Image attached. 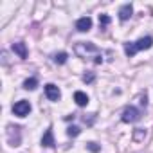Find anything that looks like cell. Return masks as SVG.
Instances as JSON below:
<instances>
[{
    "label": "cell",
    "instance_id": "obj_1",
    "mask_svg": "<svg viewBox=\"0 0 153 153\" xmlns=\"http://www.w3.org/2000/svg\"><path fill=\"white\" fill-rule=\"evenodd\" d=\"M74 51H76V54H78L79 58H87V56H88V54H92V52L99 54L97 45H94L92 42H79V43H76Z\"/></svg>",
    "mask_w": 153,
    "mask_h": 153
},
{
    "label": "cell",
    "instance_id": "obj_2",
    "mask_svg": "<svg viewBox=\"0 0 153 153\" xmlns=\"http://www.w3.org/2000/svg\"><path fill=\"white\" fill-rule=\"evenodd\" d=\"M121 119H123V123H135V121L140 119V112H139L135 106H126Z\"/></svg>",
    "mask_w": 153,
    "mask_h": 153
},
{
    "label": "cell",
    "instance_id": "obj_3",
    "mask_svg": "<svg viewBox=\"0 0 153 153\" xmlns=\"http://www.w3.org/2000/svg\"><path fill=\"white\" fill-rule=\"evenodd\" d=\"M13 112H15V115H18V117H25V115H29V112H31V105H29V101L22 99V101L15 103V105H13Z\"/></svg>",
    "mask_w": 153,
    "mask_h": 153
},
{
    "label": "cell",
    "instance_id": "obj_4",
    "mask_svg": "<svg viewBox=\"0 0 153 153\" xmlns=\"http://www.w3.org/2000/svg\"><path fill=\"white\" fill-rule=\"evenodd\" d=\"M7 140L11 146H20V128L18 126H7Z\"/></svg>",
    "mask_w": 153,
    "mask_h": 153
},
{
    "label": "cell",
    "instance_id": "obj_5",
    "mask_svg": "<svg viewBox=\"0 0 153 153\" xmlns=\"http://www.w3.org/2000/svg\"><path fill=\"white\" fill-rule=\"evenodd\" d=\"M45 96H47L51 101H59V97H61V92H59V88H58L56 85L49 83V85H45Z\"/></svg>",
    "mask_w": 153,
    "mask_h": 153
},
{
    "label": "cell",
    "instance_id": "obj_6",
    "mask_svg": "<svg viewBox=\"0 0 153 153\" xmlns=\"http://www.w3.org/2000/svg\"><path fill=\"white\" fill-rule=\"evenodd\" d=\"M76 29H78L79 33H87V31H90V29H92V18H88V16L79 18L78 22H76Z\"/></svg>",
    "mask_w": 153,
    "mask_h": 153
},
{
    "label": "cell",
    "instance_id": "obj_7",
    "mask_svg": "<svg viewBox=\"0 0 153 153\" xmlns=\"http://www.w3.org/2000/svg\"><path fill=\"white\" fill-rule=\"evenodd\" d=\"M133 43H135V49L137 51H146V49H149L153 45V38L151 36H144V38H140V40H137Z\"/></svg>",
    "mask_w": 153,
    "mask_h": 153
},
{
    "label": "cell",
    "instance_id": "obj_8",
    "mask_svg": "<svg viewBox=\"0 0 153 153\" xmlns=\"http://www.w3.org/2000/svg\"><path fill=\"white\" fill-rule=\"evenodd\" d=\"M131 15H133V7H131V4H124V6L119 9V18H121L123 22H126Z\"/></svg>",
    "mask_w": 153,
    "mask_h": 153
},
{
    "label": "cell",
    "instance_id": "obj_9",
    "mask_svg": "<svg viewBox=\"0 0 153 153\" xmlns=\"http://www.w3.org/2000/svg\"><path fill=\"white\" fill-rule=\"evenodd\" d=\"M42 146H45V148H54V135H52V130H51V128L43 133V137H42Z\"/></svg>",
    "mask_w": 153,
    "mask_h": 153
},
{
    "label": "cell",
    "instance_id": "obj_10",
    "mask_svg": "<svg viewBox=\"0 0 153 153\" xmlns=\"http://www.w3.org/2000/svg\"><path fill=\"white\" fill-rule=\"evenodd\" d=\"M13 51H15L22 59H25V58H27V47H25V43H24V42H16V43H13Z\"/></svg>",
    "mask_w": 153,
    "mask_h": 153
},
{
    "label": "cell",
    "instance_id": "obj_11",
    "mask_svg": "<svg viewBox=\"0 0 153 153\" xmlns=\"http://www.w3.org/2000/svg\"><path fill=\"white\" fill-rule=\"evenodd\" d=\"M74 101L78 103V106H87V105H88V96H87L85 92L78 90V92L74 94Z\"/></svg>",
    "mask_w": 153,
    "mask_h": 153
},
{
    "label": "cell",
    "instance_id": "obj_12",
    "mask_svg": "<svg viewBox=\"0 0 153 153\" xmlns=\"http://www.w3.org/2000/svg\"><path fill=\"white\" fill-rule=\"evenodd\" d=\"M146 135H148V130L146 128H135L133 130V140L135 142H142L146 139Z\"/></svg>",
    "mask_w": 153,
    "mask_h": 153
},
{
    "label": "cell",
    "instance_id": "obj_13",
    "mask_svg": "<svg viewBox=\"0 0 153 153\" xmlns=\"http://www.w3.org/2000/svg\"><path fill=\"white\" fill-rule=\"evenodd\" d=\"M67 59H68V54H67V52H56V54L52 56V61L58 63V65H63Z\"/></svg>",
    "mask_w": 153,
    "mask_h": 153
},
{
    "label": "cell",
    "instance_id": "obj_14",
    "mask_svg": "<svg viewBox=\"0 0 153 153\" xmlns=\"http://www.w3.org/2000/svg\"><path fill=\"white\" fill-rule=\"evenodd\" d=\"M124 52H126V56H128V58H133V56L137 54L135 43H133V42H130V43H124Z\"/></svg>",
    "mask_w": 153,
    "mask_h": 153
},
{
    "label": "cell",
    "instance_id": "obj_15",
    "mask_svg": "<svg viewBox=\"0 0 153 153\" xmlns=\"http://www.w3.org/2000/svg\"><path fill=\"white\" fill-rule=\"evenodd\" d=\"M36 87H38V79L36 78H29V79L24 81V88L25 90H34Z\"/></svg>",
    "mask_w": 153,
    "mask_h": 153
},
{
    "label": "cell",
    "instance_id": "obj_16",
    "mask_svg": "<svg viewBox=\"0 0 153 153\" xmlns=\"http://www.w3.org/2000/svg\"><path fill=\"white\" fill-rule=\"evenodd\" d=\"M67 133H68V137H78V135L81 133V130H79L78 126H68V128H67Z\"/></svg>",
    "mask_w": 153,
    "mask_h": 153
},
{
    "label": "cell",
    "instance_id": "obj_17",
    "mask_svg": "<svg viewBox=\"0 0 153 153\" xmlns=\"http://www.w3.org/2000/svg\"><path fill=\"white\" fill-rule=\"evenodd\" d=\"M108 24H110V16L108 15H99V25H101V29H105Z\"/></svg>",
    "mask_w": 153,
    "mask_h": 153
},
{
    "label": "cell",
    "instance_id": "obj_18",
    "mask_svg": "<svg viewBox=\"0 0 153 153\" xmlns=\"http://www.w3.org/2000/svg\"><path fill=\"white\" fill-rule=\"evenodd\" d=\"M94 79H96V74H94V72H87V74L83 76V81H85V83H94Z\"/></svg>",
    "mask_w": 153,
    "mask_h": 153
},
{
    "label": "cell",
    "instance_id": "obj_19",
    "mask_svg": "<svg viewBox=\"0 0 153 153\" xmlns=\"http://www.w3.org/2000/svg\"><path fill=\"white\" fill-rule=\"evenodd\" d=\"M87 148H88L90 151H94V153H97V151L101 149V148H99V146H97L96 142H88V144H87Z\"/></svg>",
    "mask_w": 153,
    "mask_h": 153
},
{
    "label": "cell",
    "instance_id": "obj_20",
    "mask_svg": "<svg viewBox=\"0 0 153 153\" xmlns=\"http://www.w3.org/2000/svg\"><path fill=\"white\" fill-rule=\"evenodd\" d=\"M140 105H142V106L146 108V105H148V99H146V94H144V96H140Z\"/></svg>",
    "mask_w": 153,
    "mask_h": 153
}]
</instances>
